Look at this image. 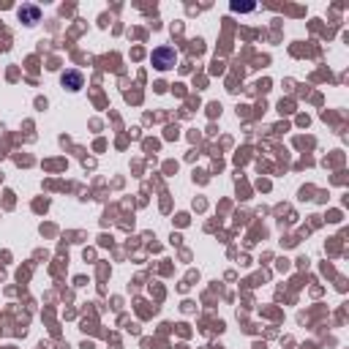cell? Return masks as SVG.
Wrapping results in <instances>:
<instances>
[{
    "instance_id": "1",
    "label": "cell",
    "mask_w": 349,
    "mask_h": 349,
    "mask_svg": "<svg viewBox=\"0 0 349 349\" xmlns=\"http://www.w3.org/2000/svg\"><path fill=\"white\" fill-rule=\"evenodd\" d=\"M174 63H178V52H174L172 46H158V49H153V66L158 71L172 68Z\"/></svg>"
},
{
    "instance_id": "3",
    "label": "cell",
    "mask_w": 349,
    "mask_h": 349,
    "mask_svg": "<svg viewBox=\"0 0 349 349\" xmlns=\"http://www.w3.org/2000/svg\"><path fill=\"white\" fill-rule=\"evenodd\" d=\"M19 17H25L33 25V22H38V9L36 6H25V9H19Z\"/></svg>"
},
{
    "instance_id": "2",
    "label": "cell",
    "mask_w": 349,
    "mask_h": 349,
    "mask_svg": "<svg viewBox=\"0 0 349 349\" xmlns=\"http://www.w3.org/2000/svg\"><path fill=\"white\" fill-rule=\"evenodd\" d=\"M63 85H68L71 90H79V87H82V74H79V71H66V74H63Z\"/></svg>"
}]
</instances>
